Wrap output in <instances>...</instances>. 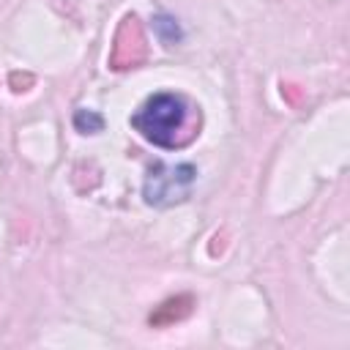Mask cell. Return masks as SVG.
<instances>
[{"label": "cell", "instance_id": "277c9868", "mask_svg": "<svg viewBox=\"0 0 350 350\" xmlns=\"http://www.w3.org/2000/svg\"><path fill=\"white\" fill-rule=\"evenodd\" d=\"M194 309V298L191 295H175V298H167L161 306H156V312L150 314V325L153 328H164V325H172V323H180L191 314Z\"/></svg>", "mask_w": 350, "mask_h": 350}, {"label": "cell", "instance_id": "5b68a950", "mask_svg": "<svg viewBox=\"0 0 350 350\" xmlns=\"http://www.w3.org/2000/svg\"><path fill=\"white\" fill-rule=\"evenodd\" d=\"M74 126L85 134H93V131H101L104 129V118L93 109H77L74 112Z\"/></svg>", "mask_w": 350, "mask_h": 350}, {"label": "cell", "instance_id": "52a82bcc", "mask_svg": "<svg viewBox=\"0 0 350 350\" xmlns=\"http://www.w3.org/2000/svg\"><path fill=\"white\" fill-rule=\"evenodd\" d=\"M30 85H33V77L30 74H19V71L11 74V88L14 90H27Z\"/></svg>", "mask_w": 350, "mask_h": 350}, {"label": "cell", "instance_id": "6da1fadb", "mask_svg": "<svg viewBox=\"0 0 350 350\" xmlns=\"http://www.w3.org/2000/svg\"><path fill=\"white\" fill-rule=\"evenodd\" d=\"M131 126L159 148H183L197 134L191 104L175 93L150 96L131 115Z\"/></svg>", "mask_w": 350, "mask_h": 350}, {"label": "cell", "instance_id": "8992f818", "mask_svg": "<svg viewBox=\"0 0 350 350\" xmlns=\"http://www.w3.org/2000/svg\"><path fill=\"white\" fill-rule=\"evenodd\" d=\"M156 22H159V30L164 33V38H167V41H175V38H178V27H175V22H172V19L159 16Z\"/></svg>", "mask_w": 350, "mask_h": 350}, {"label": "cell", "instance_id": "7a4b0ae2", "mask_svg": "<svg viewBox=\"0 0 350 350\" xmlns=\"http://www.w3.org/2000/svg\"><path fill=\"white\" fill-rule=\"evenodd\" d=\"M197 178V170L191 164H153L148 170V178H145V186H142V194H145V202L148 205H156V208H167V205H175V202H183L191 191V183Z\"/></svg>", "mask_w": 350, "mask_h": 350}, {"label": "cell", "instance_id": "3957f363", "mask_svg": "<svg viewBox=\"0 0 350 350\" xmlns=\"http://www.w3.org/2000/svg\"><path fill=\"white\" fill-rule=\"evenodd\" d=\"M148 57V38L142 30V22L134 14H126L115 30L112 49H109V68L112 71H129L142 66Z\"/></svg>", "mask_w": 350, "mask_h": 350}]
</instances>
